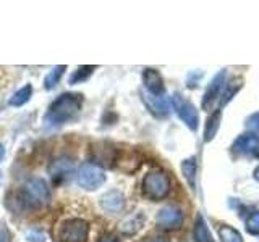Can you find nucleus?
Returning a JSON list of instances; mask_svg holds the SVG:
<instances>
[{
  "label": "nucleus",
  "mask_w": 259,
  "mask_h": 242,
  "mask_svg": "<svg viewBox=\"0 0 259 242\" xmlns=\"http://www.w3.org/2000/svg\"><path fill=\"white\" fill-rule=\"evenodd\" d=\"M84 97L78 92H65L49 105L44 115V123L49 126H62L75 118L83 108Z\"/></svg>",
  "instance_id": "obj_1"
},
{
  "label": "nucleus",
  "mask_w": 259,
  "mask_h": 242,
  "mask_svg": "<svg viewBox=\"0 0 259 242\" xmlns=\"http://www.w3.org/2000/svg\"><path fill=\"white\" fill-rule=\"evenodd\" d=\"M24 208H39L51 202V189L42 177H31L21 191Z\"/></svg>",
  "instance_id": "obj_2"
},
{
  "label": "nucleus",
  "mask_w": 259,
  "mask_h": 242,
  "mask_svg": "<svg viewBox=\"0 0 259 242\" xmlns=\"http://www.w3.org/2000/svg\"><path fill=\"white\" fill-rule=\"evenodd\" d=\"M141 189L148 199L162 200L164 197H167V194L170 191V179L164 171H160V169H152V171H149L143 177Z\"/></svg>",
  "instance_id": "obj_3"
},
{
  "label": "nucleus",
  "mask_w": 259,
  "mask_h": 242,
  "mask_svg": "<svg viewBox=\"0 0 259 242\" xmlns=\"http://www.w3.org/2000/svg\"><path fill=\"white\" fill-rule=\"evenodd\" d=\"M89 236V224L81 218H70L59 224L57 239L60 242H86Z\"/></svg>",
  "instance_id": "obj_4"
},
{
  "label": "nucleus",
  "mask_w": 259,
  "mask_h": 242,
  "mask_svg": "<svg viewBox=\"0 0 259 242\" xmlns=\"http://www.w3.org/2000/svg\"><path fill=\"white\" fill-rule=\"evenodd\" d=\"M118 150L107 141H94L89 145V161L99 168H113L117 165Z\"/></svg>",
  "instance_id": "obj_5"
},
{
  "label": "nucleus",
  "mask_w": 259,
  "mask_h": 242,
  "mask_svg": "<svg viewBox=\"0 0 259 242\" xmlns=\"http://www.w3.org/2000/svg\"><path fill=\"white\" fill-rule=\"evenodd\" d=\"M107 176H105L104 169L96 166L93 163H83L76 171V183L79 188L86 191H96L105 183Z\"/></svg>",
  "instance_id": "obj_6"
},
{
  "label": "nucleus",
  "mask_w": 259,
  "mask_h": 242,
  "mask_svg": "<svg viewBox=\"0 0 259 242\" xmlns=\"http://www.w3.org/2000/svg\"><path fill=\"white\" fill-rule=\"evenodd\" d=\"M172 105L178 118H180L191 131H196L199 126V115H198V110L194 108V105L190 100H186L185 97L178 92L174 94L172 97Z\"/></svg>",
  "instance_id": "obj_7"
},
{
  "label": "nucleus",
  "mask_w": 259,
  "mask_h": 242,
  "mask_svg": "<svg viewBox=\"0 0 259 242\" xmlns=\"http://www.w3.org/2000/svg\"><path fill=\"white\" fill-rule=\"evenodd\" d=\"M75 171V163L67 157H60L49 165V174L54 184H63Z\"/></svg>",
  "instance_id": "obj_8"
},
{
  "label": "nucleus",
  "mask_w": 259,
  "mask_h": 242,
  "mask_svg": "<svg viewBox=\"0 0 259 242\" xmlns=\"http://www.w3.org/2000/svg\"><path fill=\"white\" fill-rule=\"evenodd\" d=\"M156 221L164 229H177L183 223V213L180 208H177L174 205H167L164 208H160Z\"/></svg>",
  "instance_id": "obj_9"
},
{
  "label": "nucleus",
  "mask_w": 259,
  "mask_h": 242,
  "mask_svg": "<svg viewBox=\"0 0 259 242\" xmlns=\"http://www.w3.org/2000/svg\"><path fill=\"white\" fill-rule=\"evenodd\" d=\"M232 149L238 155H253L259 150V136L253 133H245L237 137V141L233 142Z\"/></svg>",
  "instance_id": "obj_10"
},
{
  "label": "nucleus",
  "mask_w": 259,
  "mask_h": 242,
  "mask_svg": "<svg viewBox=\"0 0 259 242\" xmlns=\"http://www.w3.org/2000/svg\"><path fill=\"white\" fill-rule=\"evenodd\" d=\"M224 86H225V70L219 71L217 75L212 78V81H210L209 87L204 92V97H202V103H201L202 108L204 110L210 108V105H212L217 100V97L221 95V91L224 89Z\"/></svg>",
  "instance_id": "obj_11"
},
{
  "label": "nucleus",
  "mask_w": 259,
  "mask_h": 242,
  "mask_svg": "<svg viewBox=\"0 0 259 242\" xmlns=\"http://www.w3.org/2000/svg\"><path fill=\"white\" fill-rule=\"evenodd\" d=\"M143 83L146 87V92L151 95H164L165 92V84L162 79L160 73L154 68H146L143 71Z\"/></svg>",
  "instance_id": "obj_12"
},
{
  "label": "nucleus",
  "mask_w": 259,
  "mask_h": 242,
  "mask_svg": "<svg viewBox=\"0 0 259 242\" xmlns=\"http://www.w3.org/2000/svg\"><path fill=\"white\" fill-rule=\"evenodd\" d=\"M141 95H143V102L146 103V107H148L149 111L154 113L156 116L164 118L170 113V103H168V99H165V95H151L146 91H143Z\"/></svg>",
  "instance_id": "obj_13"
},
{
  "label": "nucleus",
  "mask_w": 259,
  "mask_h": 242,
  "mask_svg": "<svg viewBox=\"0 0 259 242\" xmlns=\"http://www.w3.org/2000/svg\"><path fill=\"white\" fill-rule=\"evenodd\" d=\"M101 207L105 210V212L120 213L121 210L125 208V196L117 189L105 192L101 197Z\"/></svg>",
  "instance_id": "obj_14"
},
{
  "label": "nucleus",
  "mask_w": 259,
  "mask_h": 242,
  "mask_svg": "<svg viewBox=\"0 0 259 242\" xmlns=\"http://www.w3.org/2000/svg\"><path fill=\"white\" fill-rule=\"evenodd\" d=\"M144 215L143 213H135L133 216L126 218V220L118 226V231L123 234V236H135V234L140 231L144 226Z\"/></svg>",
  "instance_id": "obj_15"
},
{
  "label": "nucleus",
  "mask_w": 259,
  "mask_h": 242,
  "mask_svg": "<svg viewBox=\"0 0 259 242\" xmlns=\"http://www.w3.org/2000/svg\"><path fill=\"white\" fill-rule=\"evenodd\" d=\"M182 174L188 183L190 188L194 191L196 189V171H198V161L196 157H190L182 161Z\"/></svg>",
  "instance_id": "obj_16"
},
{
  "label": "nucleus",
  "mask_w": 259,
  "mask_h": 242,
  "mask_svg": "<svg viewBox=\"0 0 259 242\" xmlns=\"http://www.w3.org/2000/svg\"><path fill=\"white\" fill-rule=\"evenodd\" d=\"M193 240L194 242H215L212 239V234H210L207 224L204 221V218L201 215L196 216V221H194V228H193Z\"/></svg>",
  "instance_id": "obj_17"
},
{
  "label": "nucleus",
  "mask_w": 259,
  "mask_h": 242,
  "mask_svg": "<svg viewBox=\"0 0 259 242\" xmlns=\"http://www.w3.org/2000/svg\"><path fill=\"white\" fill-rule=\"evenodd\" d=\"M221 119H222L221 110L214 111L212 115L209 116V119L206 121V128H204V142H210L215 137L219 126H221Z\"/></svg>",
  "instance_id": "obj_18"
},
{
  "label": "nucleus",
  "mask_w": 259,
  "mask_h": 242,
  "mask_svg": "<svg viewBox=\"0 0 259 242\" xmlns=\"http://www.w3.org/2000/svg\"><path fill=\"white\" fill-rule=\"evenodd\" d=\"M31 97H32V86L26 84L21 89H18V91L10 97L8 105H10V107H23V105H26L31 100Z\"/></svg>",
  "instance_id": "obj_19"
},
{
  "label": "nucleus",
  "mask_w": 259,
  "mask_h": 242,
  "mask_svg": "<svg viewBox=\"0 0 259 242\" xmlns=\"http://www.w3.org/2000/svg\"><path fill=\"white\" fill-rule=\"evenodd\" d=\"M65 71H67V67H65V65H57V67H54L51 71L47 73V76L44 79V87L47 89V91H52V89L60 83V79H62Z\"/></svg>",
  "instance_id": "obj_20"
},
{
  "label": "nucleus",
  "mask_w": 259,
  "mask_h": 242,
  "mask_svg": "<svg viewBox=\"0 0 259 242\" xmlns=\"http://www.w3.org/2000/svg\"><path fill=\"white\" fill-rule=\"evenodd\" d=\"M96 67L94 65H83V67H78L76 71H73V75L70 76L68 79V83L73 86V84H79V83H86V79H89L93 76V73H94Z\"/></svg>",
  "instance_id": "obj_21"
},
{
  "label": "nucleus",
  "mask_w": 259,
  "mask_h": 242,
  "mask_svg": "<svg viewBox=\"0 0 259 242\" xmlns=\"http://www.w3.org/2000/svg\"><path fill=\"white\" fill-rule=\"evenodd\" d=\"M219 236H221L222 242H243L241 234L227 224H222L221 228H219Z\"/></svg>",
  "instance_id": "obj_22"
},
{
  "label": "nucleus",
  "mask_w": 259,
  "mask_h": 242,
  "mask_svg": "<svg viewBox=\"0 0 259 242\" xmlns=\"http://www.w3.org/2000/svg\"><path fill=\"white\" fill-rule=\"evenodd\" d=\"M241 83H243V81L238 78V79H235V81H232V83L227 84V89H225V92L222 95V103L221 105H225V103H229L232 100V97L241 89Z\"/></svg>",
  "instance_id": "obj_23"
},
{
  "label": "nucleus",
  "mask_w": 259,
  "mask_h": 242,
  "mask_svg": "<svg viewBox=\"0 0 259 242\" xmlns=\"http://www.w3.org/2000/svg\"><path fill=\"white\" fill-rule=\"evenodd\" d=\"M246 229L251 234H259V212L249 215V218L246 220Z\"/></svg>",
  "instance_id": "obj_24"
},
{
  "label": "nucleus",
  "mask_w": 259,
  "mask_h": 242,
  "mask_svg": "<svg viewBox=\"0 0 259 242\" xmlns=\"http://www.w3.org/2000/svg\"><path fill=\"white\" fill-rule=\"evenodd\" d=\"M246 128L251 129V131L259 133V113H253L251 116H248V119H246Z\"/></svg>",
  "instance_id": "obj_25"
},
{
  "label": "nucleus",
  "mask_w": 259,
  "mask_h": 242,
  "mask_svg": "<svg viewBox=\"0 0 259 242\" xmlns=\"http://www.w3.org/2000/svg\"><path fill=\"white\" fill-rule=\"evenodd\" d=\"M26 239L29 242H44L46 240V236L42 232H39V231H29L26 234Z\"/></svg>",
  "instance_id": "obj_26"
},
{
  "label": "nucleus",
  "mask_w": 259,
  "mask_h": 242,
  "mask_svg": "<svg viewBox=\"0 0 259 242\" xmlns=\"http://www.w3.org/2000/svg\"><path fill=\"white\" fill-rule=\"evenodd\" d=\"M97 242H120L113 234H102V236L97 239Z\"/></svg>",
  "instance_id": "obj_27"
},
{
  "label": "nucleus",
  "mask_w": 259,
  "mask_h": 242,
  "mask_svg": "<svg viewBox=\"0 0 259 242\" xmlns=\"http://www.w3.org/2000/svg\"><path fill=\"white\" fill-rule=\"evenodd\" d=\"M141 242H170V240L167 237H164V236H152V237L143 239Z\"/></svg>",
  "instance_id": "obj_28"
},
{
  "label": "nucleus",
  "mask_w": 259,
  "mask_h": 242,
  "mask_svg": "<svg viewBox=\"0 0 259 242\" xmlns=\"http://www.w3.org/2000/svg\"><path fill=\"white\" fill-rule=\"evenodd\" d=\"M5 158V147H4V144L0 142V161H2Z\"/></svg>",
  "instance_id": "obj_29"
},
{
  "label": "nucleus",
  "mask_w": 259,
  "mask_h": 242,
  "mask_svg": "<svg viewBox=\"0 0 259 242\" xmlns=\"http://www.w3.org/2000/svg\"><path fill=\"white\" fill-rule=\"evenodd\" d=\"M254 179H256V181L259 183V166H257V168L254 169Z\"/></svg>",
  "instance_id": "obj_30"
}]
</instances>
